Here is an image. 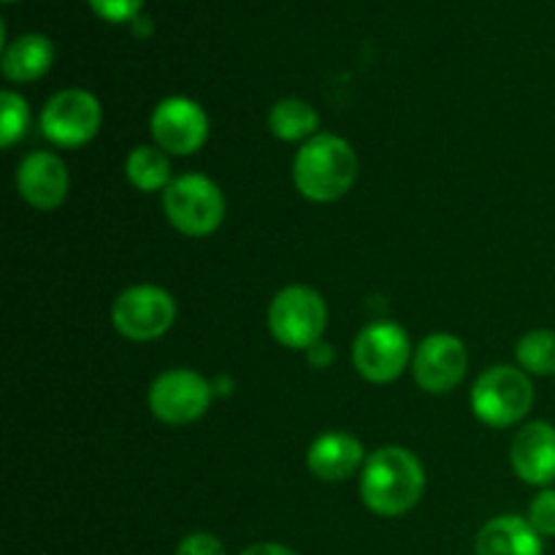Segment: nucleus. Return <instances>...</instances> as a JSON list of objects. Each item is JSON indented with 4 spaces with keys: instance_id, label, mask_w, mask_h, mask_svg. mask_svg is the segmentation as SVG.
<instances>
[{
    "instance_id": "obj_1",
    "label": "nucleus",
    "mask_w": 555,
    "mask_h": 555,
    "mask_svg": "<svg viewBox=\"0 0 555 555\" xmlns=\"http://www.w3.org/2000/svg\"><path fill=\"white\" fill-rule=\"evenodd\" d=\"M426 475L423 466L410 450L379 448L363 464L361 499L374 515L399 518L410 513L423 496Z\"/></svg>"
},
{
    "instance_id": "obj_2",
    "label": "nucleus",
    "mask_w": 555,
    "mask_h": 555,
    "mask_svg": "<svg viewBox=\"0 0 555 555\" xmlns=\"http://www.w3.org/2000/svg\"><path fill=\"white\" fill-rule=\"evenodd\" d=\"M358 177V157L345 139L318 133L298 150L293 179L304 198L314 204H334L350 193Z\"/></svg>"
},
{
    "instance_id": "obj_3",
    "label": "nucleus",
    "mask_w": 555,
    "mask_h": 555,
    "mask_svg": "<svg viewBox=\"0 0 555 555\" xmlns=\"http://www.w3.org/2000/svg\"><path fill=\"white\" fill-rule=\"evenodd\" d=\"M163 209L179 233L201 238L220 228L225 217V198L204 173H182L163 190Z\"/></svg>"
},
{
    "instance_id": "obj_4",
    "label": "nucleus",
    "mask_w": 555,
    "mask_h": 555,
    "mask_svg": "<svg viewBox=\"0 0 555 555\" xmlns=\"http://www.w3.org/2000/svg\"><path fill=\"white\" fill-rule=\"evenodd\" d=\"M534 404V388L524 369L491 366L472 388V410L486 426L507 428L524 421Z\"/></svg>"
},
{
    "instance_id": "obj_5",
    "label": "nucleus",
    "mask_w": 555,
    "mask_h": 555,
    "mask_svg": "<svg viewBox=\"0 0 555 555\" xmlns=\"http://www.w3.org/2000/svg\"><path fill=\"white\" fill-rule=\"evenodd\" d=\"M325 323H328V309H325L323 296L312 287L291 285L276 293L271 301V334L291 350H312L314 345H320Z\"/></svg>"
},
{
    "instance_id": "obj_6",
    "label": "nucleus",
    "mask_w": 555,
    "mask_h": 555,
    "mask_svg": "<svg viewBox=\"0 0 555 555\" xmlns=\"http://www.w3.org/2000/svg\"><path fill=\"white\" fill-rule=\"evenodd\" d=\"M177 320V301L171 293L155 285H135L119 293L112 307V323L125 339L152 341L168 334Z\"/></svg>"
},
{
    "instance_id": "obj_7",
    "label": "nucleus",
    "mask_w": 555,
    "mask_h": 555,
    "mask_svg": "<svg viewBox=\"0 0 555 555\" xmlns=\"http://www.w3.org/2000/svg\"><path fill=\"white\" fill-rule=\"evenodd\" d=\"M412 358L410 334L399 323H374L358 334L352 361L358 374L374 385L393 383Z\"/></svg>"
},
{
    "instance_id": "obj_8",
    "label": "nucleus",
    "mask_w": 555,
    "mask_h": 555,
    "mask_svg": "<svg viewBox=\"0 0 555 555\" xmlns=\"http://www.w3.org/2000/svg\"><path fill=\"white\" fill-rule=\"evenodd\" d=\"M98 128H101V103L92 92L79 87L60 90L43 106L41 133L65 150L85 146L98 133Z\"/></svg>"
},
{
    "instance_id": "obj_9",
    "label": "nucleus",
    "mask_w": 555,
    "mask_h": 555,
    "mask_svg": "<svg viewBox=\"0 0 555 555\" xmlns=\"http://www.w3.org/2000/svg\"><path fill=\"white\" fill-rule=\"evenodd\" d=\"M211 404V385L190 369L163 372L150 388V410L168 426H188L204 417Z\"/></svg>"
},
{
    "instance_id": "obj_10",
    "label": "nucleus",
    "mask_w": 555,
    "mask_h": 555,
    "mask_svg": "<svg viewBox=\"0 0 555 555\" xmlns=\"http://www.w3.org/2000/svg\"><path fill=\"white\" fill-rule=\"evenodd\" d=\"M150 130L155 144L168 155H193L209 135V119L198 103L173 95L157 103L150 117Z\"/></svg>"
},
{
    "instance_id": "obj_11",
    "label": "nucleus",
    "mask_w": 555,
    "mask_h": 555,
    "mask_svg": "<svg viewBox=\"0 0 555 555\" xmlns=\"http://www.w3.org/2000/svg\"><path fill=\"white\" fill-rule=\"evenodd\" d=\"M466 347L459 336L431 334L412 356V374L426 393H448L466 377Z\"/></svg>"
},
{
    "instance_id": "obj_12",
    "label": "nucleus",
    "mask_w": 555,
    "mask_h": 555,
    "mask_svg": "<svg viewBox=\"0 0 555 555\" xmlns=\"http://www.w3.org/2000/svg\"><path fill=\"white\" fill-rule=\"evenodd\" d=\"M16 190L36 209H57L68 195V168L52 152H30L16 168Z\"/></svg>"
},
{
    "instance_id": "obj_13",
    "label": "nucleus",
    "mask_w": 555,
    "mask_h": 555,
    "mask_svg": "<svg viewBox=\"0 0 555 555\" xmlns=\"http://www.w3.org/2000/svg\"><path fill=\"white\" fill-rule=\"evenodd\" d=\"M515 475L529 486H551L555 480V426L534 421L520 428L509 448Z\"/></svg>"
},
{
    "instance_id": "obj_14",
    "label": "nucleus",
    "mask_w": 555,
    "mask_h": 555,
    "mask_svg": "<svg viewBox=\"0 0 555 555\" xmlns=\"http://www.w3.org/2000/svg\"><path fill=\"white\" fill-rule=\"evenodd\" d=\"M307 464L318 480L341 482L361 469L363 444L347 431H328L312 442L307 453Z\"/></svg>"
},
{
    "instance_id": "obj_15",
    "label": "nucleus",
    "mask_w": 555,
    "mask_h": 555,
    "mask_svg": "<svg viewBox=\"0 0 555 555\" xmlns=\"http://www.w3.org/2000/svg\"><path fill=\"white\" fill-rule=\"evenodd\" d=\"M477 555H542V537L529 520L518 515H502L488 520L475 542Z\"/></svg>"
},
{
    "instance_id": "obj_16",
    "label": "nucleus",
    "mask_w": 555,
    "mask_h": 555,
    "mask_svg": "<svg viewBox=\"0 0 555 555\" xmlns=\"http://www.w3.org/2000/svg\"><path fill=\"white\" fill-rule=\"evenodd\" d=\"M54 47L47 36L27 33L3 49V76L9 81H36L52 68Z\"/></svg>"
},
{
    "instance_id": "obj_17",
    "label": "nucleus",
    "mask_w": 555,
    "mask_h": 555,
    "mask_svg": "<svg viewBox=\"0 0 555 555\" xmlns=\"http://www.w3.org/2000/svg\"><path fill=\"white\" fill-rule=\"evenodd\" d=\"M125 173H128V182L141 193L166 190L173 182L171 160H168V152H163L160 146H135L128 160H125Z\"/></svg>"
},
{
    "instance_id": "obj_18",
    "label": "nucleus",
    "mask_w": 555,
    "mask_h": 555,
    "mask_svg": "<svg viewBox=\"0 0 555 555\" xmlns=\"http://www.w3.org/2000/svg\"><path fill=\"white\" fill-rule=\"evenodd\" d=\"M320 117L314 106H309L301 98H282L271 106L269 128L282 141H304L314 139Z\"/></svg>"
},
{
    "instance_id": "obj_19",
    "label": "nucleus",
    "mask_w": 555,
    "mask_h": 555,
    "mask_svg": "<svg viewBox=\"0 0 555 555\" xmlns=\"http://www.w3.org/2000/svg\"><path fill=\"white\" fill-rule=\"evenodd\" d=\"M515 358L524 372L551 377L555 374V331H531L520 336L515 345Z\"/></svg>"
},
{
    "instance_id": "obj_20",
    "label": "nucleus",
    "mask_w": 555,
    "mask_h": 555,
    "mask_svg": "<svg viewBox=\"0 0 555 555\" xmlns=\"http://www.w3.org/2000/svg\"><path fill=\"white\" fill-rule=\"evenodd\" d=\"M27 122H30V112H27L25 98L11 90L0 92V144L5 150L27 133Z\"/></svg>"
},
{
    "instance_id": "obj_21",
    "label": "nucleus",
    "mask_w": 555,
    "mask_h": 555,
    "mask_svg": "<svg viewBox=\"0 0 555 555\" xmlns=\"http://www.w3.org/2000/svg\"><path fill=\"white\" fill-rule=\"evenodd\" d=\"M529 524L540 537H555V491H542L531 502Z\"/></svg>"
},
{
    "instance_id": "obj_22",
    "label": "nucleus",
    "mask_w": 555,
    "mask_h": 555,
    "mask_svg": "<svg viewBox=\"0 0 555 555\" xmlns=\"http://www.w3.org/2000/svg\"><path fill=\"white\" fill-rule=\"evenodd\" d=\"M98 16L108 22H128L141 11L144 0H87Z\"/></svg>"
},
{
    "instance_id": "obj_23",
    "label": "nucleus",
    "mask_w": 555,
    "mask_h": 555,
    "mask_svg": "<svg viewBox=\"0 0 555 555\" xmlns=\"http://www.w3.org/2000/svg\"><path fill=\"white\" fill-rule=\"evenodd\" d=\"M177 555H225V547H222V542L217 537L195 531V534H188L179 542Z\"/></svg>"
},
{
    "instance_id": "obj_24",
    "label": "nucleus",
    "mask_w": 555,
    "mask_h": 555,
    "mask_svg": "<svg viewBox=\"0 0 555 555\" xmlns=\"http://www.w3.org/2000/svg\"><path fill=\"white\" fill-rule=\"evenodd\" d=\"M242 555H296V553L285 545H276V542H260V545L247 547Z\"/></svg>"
},
{
    "instance_id": "obj_25",
    "label": "nucleus",
    "mask_w": 555,
    "mask_h": 555,
    "mask_svg": "<svg viewBox=\"0 0 555 555\" xmlns=\"http://www.w3.org/2000/svg\"><path fill=\"white\" fill-rule=\"evenodd\" d=\"M5 3H11V0H5Z\"/></svg>"
}]
</instances>
